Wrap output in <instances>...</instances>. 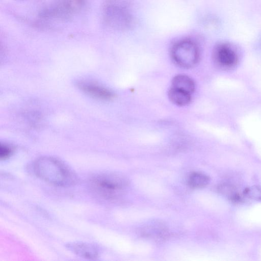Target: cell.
Listing matches in <instances>:
<instances>
[{"label":"cell","instance_id":"5b68a950","mask_svg":"<svg viewBox=\"0 0 261 261\" xmlns=\"http://www.w3.org/2000/svg\"><path fill=\"white\" fill-rule=\"evenodd\" d=\"M85 0H61L43 12V16L49 19H64L80 12Z\"/></svg>","mask_w":261,"mask_h":261},{"label":"cell","instance_id":"ba28073f","mask_svg":"<svg viewBox=\"0 0 261 261\" xmlns=\"http://www.w3.org/2000/svg\"><path fill=\"white\" fill-rule=\"evenodd\" d=\"M78 86L85 93L97 98L109 100L114 96L111 91L94 83L81 82L79 83Z\"/></svg>","mask_w":261,"mask_h":261},{"label":"cell","instance_id":"52a82bcc","mask_svg":"<svg viewBox=\"0 0 261 261\" xmlns=\"http://www.w3.org/2000/svg\"><path fill=\"white\" fill-rule=\"evenodd\" d=\"M67 248L78 256L88 259H95L99 254L97 247L85 242H73L67 244Z\"/></svg>","mask_w":261,"mask_h":261},{"label":"cell","instance_id":"277c9868","mask_svg":"<svg viewBox=\"0 0 261 261\" xmlns=\"http://www.w3.org/2000/svg\"><path fill=\"white\" fill-rule=\"evenodd\" d=\"M103 13L106 23L112 28L125 29L130 23L129 12L118 0L108 1L104 6Z\"/></svg>","mask_w":261,"mask_h":261},{"label":"cell","instance_id":"30bf717a","mask_svg":"<svg viewBox=\"0 0 261 261\" xmlns=\"http://www.w3.org/2000/svg\"><path fill=\"white\" fill-rule=\"evenodd\" d=\"M172 87L191 94L194 91L195 84L194 81L189 76L179 74L173 78Z\"/></svg>","mask_w":261,"mask_h":261},{"label":"cell","instance_id":"4fadbf2b","mask_svg":"<svg viewBox=\"0 0 261 261\" xmlns=\"http://www.w3.org/2000/svg\"><path fill=\"white\" fill-rule=\"evenodd\" d=\"M165 228H163L161 225H158L157 224L155 225H152L150 226L147 227L146 231L144 232V233L147 234L148 236H154V237H158L160 236H162L164 233L165 232Z\"/></svg>","mask_w":261,"mask_h":261},{"label":"cell","instance_id":"8fae6325","mask_svg":"<svg viewBox=\"0 0 261 261\" xmlns=\"http://www.w3.org/2000/svg\"><path fill=\"white\" fill-rule=\"evenodd\" d=\"M210 180L209 177L206 175L200 172H194L189 176L188 184L192 188L199 189L206 186Z\"/></svg>","mask_w":261,"mask_h":261},{"label":"cell","instance_id":"5bb4252c","mask_svg":"<svg viewBox=\"0 0 261 261\" xmlns=\"http://www.w3.org/2000/svg\"><path fill=\"white\" fill-rule=\"evenodd\" d=\"M13 152V149L7 144H1L0 147V158L5 160L10 157Z\"/></svg>","mask_w":261,"mask_h":261},{"label":"cell","instance_id":"7a4b0ae2","mask_svg":"<svg viewBox=\"0 0 261 261\" xmlns=\"http://www.w3.org/2000/svg\"><path fill=\"white\" fill-rule=\"evenodd\" d=\"M128 185L123 176L113 173H102L93 176L90 187L97 196L108 200H114L122 195Z\"/></svg>","mask_w":261,"mask_h":261},{"label":"cell","instance_id":"8992f818","mask_svg":"<svg viewBox=\"0 0 261 261\" xmlns=\"http://www.w3.org/2000/svg\"><path fill=\"white\" fill-rule=\"evenodd\" d=\"M214 59L220 67L231 68L238 63V56L231 46L226 44H221L215 49Z\"/></svg>","mask_w":261,"mask_h":261},{"label":"cell","instance_id":"9c48e42d","mask_svg":"<svg viewBox=\"0 0 261 261\" xmlns=\"http://www.w3.org/2000/svg\"><path fill=\"white\" fill-rule=\"evenodd\" d=\"M168 96L173 103L179 106L188 105L191 99L190 93L173 87L168 91Z\"/></svg>","mask_w":261,"mask_h":261},{"label":"cell","instance_id":"3957f363","mask_svg":"<svg viewBox=\"0 0 261 261\" xmlns=\"http://www.w3.org/2000/svg\"><path fill=\"white\" fill-rule=\"evenodd\" d=\"M171 54L175 63L185 68L194 66L199 59L197 45L190 40H184L175 43L171 49Z\"/></svg>","mask_w":261,"mask_h":261},{"label":"cell","instance_id":"6da1fadb","mask_svg":"<svg viewBox=\"0 0 261 261\" xmlns=\"http://www.w3.org/2000/svg\"><path fill=\"white\" fill-rule=\"evenodd\" d=\"M32 167L37 177L54 186L69 187L77 182V176L73 171L55 158H39L34 161Z\"/></svg>","mask_w":261,"mask_h":261},{"label":"cell","instance_id":"7c38bea8","mask_svg":"<svg viewBox=\"0 0 261 261\" xmlns=\"http://www.w3.org/2000/svg\"><path fill=\"white\" fill-rule=\"evenodd\" d=\"M243 195L244 197L255 200L261 201V189L252 186L244 189Z\"/></svg>","mask_w":261,"mask_h":261}]
</instances>
